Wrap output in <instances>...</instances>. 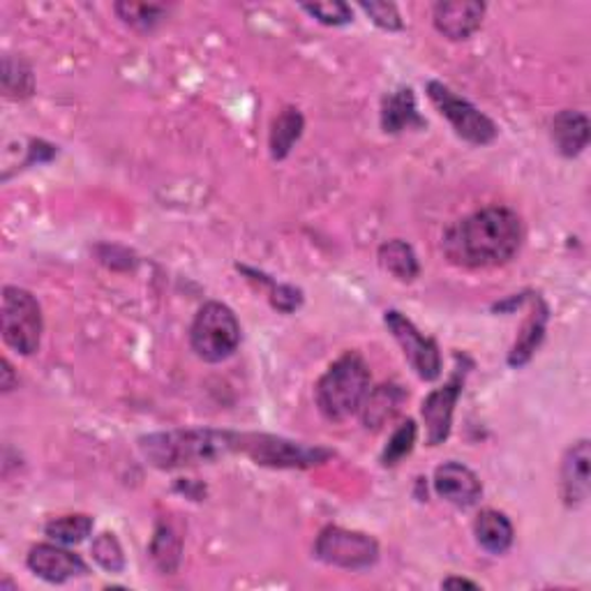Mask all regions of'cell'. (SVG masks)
<instances>
[{"mask_svg":"<svg viewBox=\"0 0 591 591\" xmlns=\"http://www.w3.org/2000/svg\"><path fill=\"white\" fill-rule=\"evenodd\" d=\"M473 537L490 555H504V552L513 545L516 531H513V525L504 513L485 508L473 520Z\"/></svg>","mask_w":591,"mask_h":591,"instance_id":"obj_18","label":"cell"},{"mask_svg":"<svg viewBox=\"0 0 591 591\" xmlns=\"http://www.w3.org/2000/svg\"><path fill=\"white\" fill-rule=\"evenodd\" d=\"M416 434H418L416 423L411 421V418H407V421L393 432V436L389 440V446L384 448V453H381V465L395 467V465L403 463L405 457L414 451Z\"/></svg>","mask_w":591,"mask_h":591,"instance_id":"obj_26","label":"cell"},{"mask_svg":"<svg viewBox=\"0 0 591 591\" xmlns=\"http://www.w3.org/2000/svg\"><path fill=\"white\" fill-rule=\"evenodd\" d=\"M146 460L158 469H181L216 463L229 453H238V432L224 430H171L139 440Z\"/></svg>","mask_w":591,"mask_h":591,"instance_id":"obj_2","label":"cell"},{"mask_svg":"<svg viewBox=\"0 0 591 591\" xmlns=\"http://www.w3.org/2000/svg\"><path fill=\"white\" fill-rule=\"evenodd\" d=\"M522 220L506 206H490L446 229L442 250L463 269H497L520 253Z\"/></svg>","mask_w":591,"mask_h":591,"instance_id":"obj_1","label":"cell"},{"mask_svg":"<svg viewBox=\"0 0 591 591\" xmlns=\"http://www.w3.org/2000/svg\"><path fill=\"white\" fill-rule=\"evenodd\" d=\"M93 559L98 562L104 570H109V574H121V570L125 568V555H123V547L116 539V533H100V537H95L93 541Z\"/></svg>","mask_w":591,"mask_h":591,"instance_id":"obj_27","label":"cell"},{"mask_svg":"<svg viewBox=\"0 0 591 591\" xmlns=\"http://www.w3.org/2000/svg\"><path fill=\"white\" fill-rule=\"evenodd\" d=\"M303 127H305V121L298 109L287 107L278 113V119L271 125V137H269L273 160H284L290 156L292 148L303 135Z\"/></svg>","mask_w":591,"mask_h":591,"instance_id":"obj_21","label":"cell"},{"mask_svg":"<svg viewBox=\"0 0 591 591\" xmlns=\"http://www.w3.org/2000/svg\"><path fill=\"white\" fill-rule=\"evenodd\" d=\"M113 10H116L123 24H127L130 28H135L139 33H150L167 16L164 5H152V3H116Z\"/></svg>","mask_w":591,"mask_h":591,"instance_id":"obj_25","label":"cell"},{"mask_svg":"<svg viewBox=\"0 0 591 591\" xmlns=\"http://www.w3.org/2000/svg\"><path fill=\"white\" fill-rule=\"evenodd\" d=\"M552 144L562 152L564 158H578L580 152L589 146L591 125L582 111L564 109L559 111L550 125Z\"/></svg>","mask_w":591,"mask_h":591,"instance_id":"obj_15","label":"cell"},{"mask_svg":"<svg viewBox=\"0 0 591 591\" xmlns=\"http://www.w3.org/2000/svg\"><path fill=\"white\" fill-rule=\"evenodd\" d=\"M181 550H183L181 537H176L171 527L160 525L150 543V559L160 568V574L164 576L176 574V568L181 564Z\"/></svg>","mask_w":591,"mask_h":591,"instance_id":"obj_22","label":"cell"},{"mask_svg":"<svg viewBox=\"0 0 591 591\" xmlns=\"http://www.w3.org/2000/svg\"><path fill=\"white\" fill-rule=\"evenodd\" d=\"M3 391L10 393L14 389V381H12V366H10V360H3Z\"/></svg>","mask_w":591,"mask_h":591,"instance_id":"obj_31","label":"cell"},{"mask_svg":"<svg viewBox=\"0 0 591 591\" xmlns=\"http://www.w3.org/2000/svg\"><path fill=\"white\" fill-rule=\"evenodd\" d=\"M434 492L457 508H471L479 504L483 485L469 467L460 463H444L434 471Z\"/></svg>","mask_w":591,"mask_h":591,"instance_id":"obj_13","label":"cell"},{"mask_svg":"<svg viewBox=\"0 0 591 591\" xmlns=\"http://www.w3.org/2000/svg\"><path fill=\"white\" fill-rule=\"evenodd\" d=\"M370 368L366 358L349 352L327 370L317 384V407L331 423H342L364 407L370 393Z\"/></svg>","mask_w":591,"mask_h":591,"instance_id":"obj_3","label":"cell"},{"mask_svg":"<svg viewBox=\"0 0 591 591\" xmlns=\"http://www.w3.org/2000/svg\"><path fill=\"white\" fill-rule=\"evenodd\" d=\"M444 589H479V584L471 582V580H465V578H446L442 582Z\"/></svg>","mask_w":591,"mask_h":591,"instance_id":"obj_30","label":"cell"},{"mask_svg":"<svg viewBox=\"0 0 591 591\" xmlns=\"http://www.w3.org/2000/svg\"><path fill=\"white\" fill-rule=\"evenodd\" d=\"M428 95H430L432 104L440 109L442 116L448 119V123L457 132V137H463L465 141H469L473 146H488L497 139L500 130H497V125H494V121L488 119L483 111L476 109L469 100L460 98V95H455L442 82H430Z\"/></svg>","mask_w":591,"mask_h":591,"instance_id":"obj_7","label":"cell"},{"mask_svg":"<svg viewBox=\"0 0 591 591\" xmlns=\"http://www.w3.org/2000/svg\"><path fill=\"white\" fill-rule=\"evenodd\" d=\"M589 442L580 440L570 446L562 460V500L568 508H578L589 497Z\"/></svg>","mask_w":591,"mask_h":591,"instance_id":"obj_14","label":"cell"},{"mask_svg":"<svg viewBox=\"0 0 591 591\" xmlns=\"http://www.w3.org/2000/svg\"><path fill=\"white\" fill-rule=\"evenodd\" d=\"M545 323H547V308L541 298H537V305H533V310L527 317L525 327L516 340V345H513V349L508 354V366L520 368L527 364V360L533 356V352H537L543 342Z\"/></svg>","mask_w":591,"mask_h":591,"instance_id":"obj_19","label":"cell"},{"mask_svg":"<svg viewBox=\"0 0 591 591\" xmlns=\"http://www.w3.org/2000/svg\"><path fill=\"white\" fill-rule=\"evenodd\" d=\"M405 399L407 393L395 384L377 386L368 393L364 407H360V421H364L368 430H381L393 421L399 409H403Z\"/></svg>","mask_w":591,"mask_h":591,"instance_id":"obj_16","label":"cell"},{"mask_svg":"<svg viewBox=\"0 0 591 591\" xmlns=\"http://www.w3.org/2000/svg\"><path fill=\"white\" fill-rule=\"evenodd\" d=\"M33 90H35V79H33L30 65L22 59H12V56H5L3 59V93L12 100H24V98H30Z\"/></svg>","mask_w":591,"mask_h":591,"instance_id":"obj_24","label":"cell"},{"mask_svg":"<svg viewBox=\"0 0 591 591\" xmlns=\"http://www.w3.org/2000/svg\"><path fill=\"white\" fill-rule=\"evenodd\" d=\"M315 555L323 564L347 568V570H364L377 564L379 559V543L364 531H352L342 527L321 529L315 543Z\"/></svg>","mask_w":591,"mask_h":591,"instance_id":"obj_8","label":"cell"},{"mask_svg":"<svg viewBox=\"0 0 591 591\" xmlns=\"http://www.w3.org/2000/svg\"><path fill=\"white\" fill-rule=\"evenodd\" d=\"M426 121L418 116L416 95L411 88H397L386 95L384 107H381V127L389 135H399V132L411 127H423Z\"/></svg>","mask_w":591,"mask_h":591,"instance_id":"obj_17","label":"cell"},{"mask_svg":"<svg viewBox=\"0 0 591 591\" xmlns=\"http://www.w3.org/2000/svg\"><path fill=\"white\" fill-rule=\"evenodd\" d=\"M485 5L479 0H451V3H436L432 12L434 28L453 42L469 40L481 28Z\"/></svg>","mask_w":591,"mask_h":591,"instance_id":"obj_12","label":"cell"},{"mask_svg":"<svg viewBox=\"0 0 591 591\" xmlns=\"http://www.w3.org/2000/svg\"><path fill=\"white\" fill-rule=\"evenodd\" d=\"M384 321L386 329L397 340V345L403 347L405 358L409 360V366L416 370V374L423 381L440 379L442 354L440 347H436V342L432 337H426L403 312L397 310H389Z\"/></svg>","mask_w":591,"mask_h":591,"instance_id":"obj_9","label":"cell"},{"mask_svg":"<svg viewBox=\"0 0 591 591\" xmlns=\"http://www.w3.org/2000/svg\"><path fill=\"white\" fill-rule=\"evenodd\" d=\"M303 10L312 14L323 26H345L354 19L352 8L347 3H337V0L335 3H308L303 5Z\"/></svg>","mask_w":591,"mask_h":591,"instance_id":"obj_28","label":"cell"},{"mask_svg":"<svg viewBox=\"0 0 591 591\" xmlns=\"http://www.w3.org/2000/svg\"><path fill=\"white\" fill-rule=\"evenodd\" d=\"M238 453H245L257 465L273 469H308L327 463L333 455L327 448L290 442L273 434H238Z\"/></svg>","mask_w":591,"mask_h":591,"instance_id":"obj_6","label":"cell"},{"mask_svg":"<svg viewBox=\"0 0 591 591\" xmlns=\"http://www.w3.org/2000/svg\"><path fill=\"white\" fill-rule=\"evenodd\" d=\"M379 263L381 269L389 271L399 282H414L421 275V263H418L414 247L399 238L379 247Z\"/></svg>","mask_w":591,"mask_h":591,"instance_id":"obj_20","label":"cell"},{"mask_svg":"<svg viewBox=\"0 0 591 591\" xmlns=\"http://www.w3.org/2000/svg\"><path fill=\"white\" fill-rule=\"evenodd\" d=\"M463 384H465L463 374L455 372L446 386L432 391L423 399L421 416H423L430 446H440L448 440L451 428H453V411H455L457 399H460Z\"/></svg>","mask_w":591,"mask_h":591,"instance_id":"obj_10","label":"cell"},{"mask_svg":"<svg viewBox=\"0 0 591 591\" xmlns=\"http://www.w3.org/2000/svg\"><path fill=\"white\" fill-rule=\"evenodd\" d=\"M360 10H364L379 28L403 30V16H399L393 3H360Z\"/></svg>","mask_w":591,"mask_h":591,"instance_id":"obj_29","label":"cell"},{"mask_svg":"<svg viewBox=\"0 0 591 591\" xmlns=\"http://www.w3.org/2000/svg\"><path fill=\"white\" fill-rule=\"evenodd\" d=\"M0 331L10 349L22 356H33L42 342V308L37 298L22 287L3 290V308H0Z\"/></svg>","mask_w":591,"mask_h":591,"instance_id":"obj_5","label":"cell"},{"mask_svg":"<svg viewBox=\"0 0 591 591\" xmlns=\"http://www.w3.org/2000/svg\"><path fill=\"white\" fill-rule=\"evenodd\" d=\"M26 564L37 578H42L51 584H63L67 580L88 576V564L79 555L51 543H40L30 547Z\"/></svg>","mask_w":591,"mask_h":591,"instance_id":"obj_11","label":"cell"},{"mask_svg":"<svg viewBox=\"0 0 591 591\" xmlns=\"http://www.w3.org/2000/svg\"><path fill=\"white\" fill-rule=\"evenodd\" d=\"M93 531V518L84 516V513H74V516H61L47 522L45 533L61 545H76L90 537Z\"/></svg>","mask_w":591,"mask_h":591,"instance_id":"obj_23","label":"cell"},{"mask_svg":"<svg viewBox=\"0 0 591 591\" xmlns=\"http://www.w3.org/2000/svg\"><path fill=\"white\" fill-rule=\"evenodd\" d=\"M189 345L206 364H222L234 356L241 345V323L234 310L218 300L201 305L189 329Z\"/></svg>","mask_w":591,"mask_h":591,"instance_id":"obj_4","label":"cell"}]
</instances>
